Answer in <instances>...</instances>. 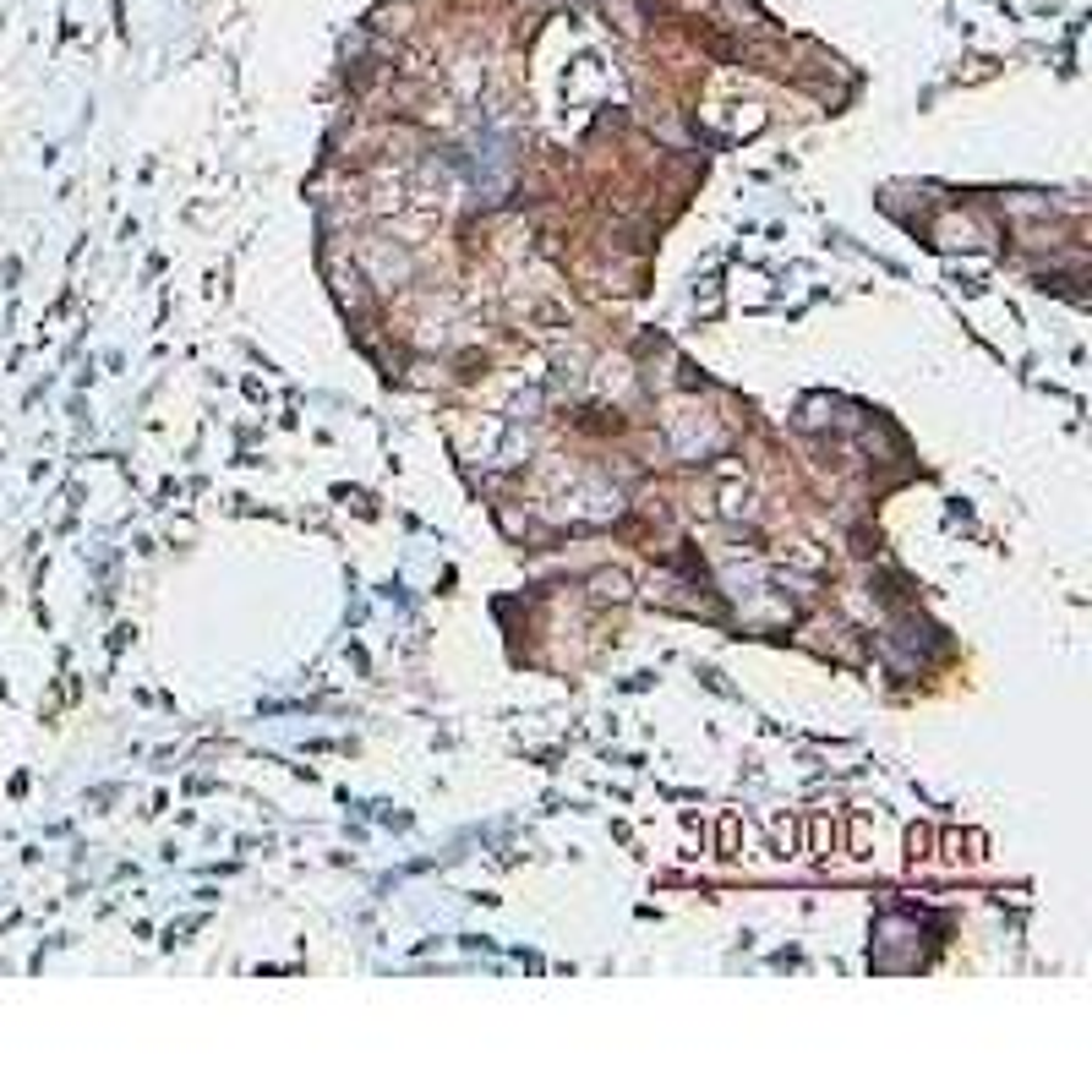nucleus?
<instances>
[{"label": "nucleus", "mask_w": 1092, "mask_h": 1092, "mask_svg": "<svg viewBox=\"0 0 1092 1092\" xmlns=\"http://www.w3.org/2000/svg\"><path fill=\"white\" fill-rule=\"evenodd\" d=\"M929 847H934V831H924V825H917V831L907 836V852H912V857H929Z\"/></svg>", "instance_id": "nucleus-1"}, {"label": "nucleus", "mask_w": 1092, "mask_h": 1092, "mask_svg": "<svg viewBox=\"0 0 1092 1092\" xmlns=\"http://www.w3.org/2000/svg\"><path fill=\"white\" fill-rule=\"evenodd\" d=\"M809 831H814V852H819V857H831V841H836V836H831V825H825V819H814Z\"/></svg>", "instance_id": "nucleus-2"}]
</instances>
